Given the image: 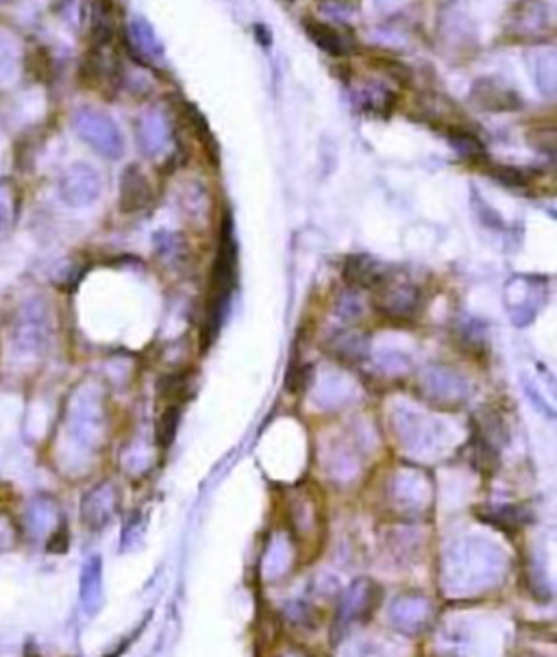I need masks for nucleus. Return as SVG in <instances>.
Listing matches in <instances>:
<instances>
[{"label": "nucleus", "mask_w": 557, "mask_h": 657, "mask_svg": "<svg viewBox=\"0 0 557 657\" xmlns=\"http://www.w3.org/2000/svg\"><path fill=\"white\" fill-rule=\"evenodd\" d=\"M236 283H238V245H236L231 218H225L216 262L212 268L207 320L203 327V349H207L218 338L225 314L229 309V301L236 290Z\"/></svg>", "instance_id": "1"}, {"label": "nucleus", "mask_w": 557, "mask_h": 657, "mask_svg": "<svg viewBox=\"0 0 557 657\" xmlns=\"http://www.w3.org/2000/svg\"><path fill=\"white\" fill-rule=\"evenodd\" d=\"M53 338V320L46 301L33 296L24 301L9 327V353L15 362H31L46 353Z\"/></svg>", "instance_id": "2"}, {"label": "nucleus", "mask_w": 557, "mask_h": 657, "mask_svg": "<svg viewBox=\"0 0 557 657\" xmlns=\"http://www.w3.org/2000/svg\"><path fill=\"white\" fill-rule=\"evenodd\" d=\"M72 125H75V132L79 133V137L83 141H88L94 150H99L103 157L118 159L123 155V150H125L123 135L114 125V121L110 116H105L103 112H99L94 107H81L75 112Z\"/></svg>", "instance_id": "3"}, {"label": "nucleus", "mask_w": 557, "mask_h": 657, "mask_svg": "<svg viewBox=\"0 0 557 657\" xmlns=\"http://www.w3.org/2000/svg\"><path fill=\"white\" fill-rule=\"evenodd\" d=\"M57 192L68 207H88L101 196V177L88 163H72L59 177Z\"/></svg>", "instance_id": "4"}, {"label": "nucleus", "mask_w": 557, "mask_h": 657, "mask_svg": "<svg viewBox=\"0 0 557 657\" xmlns=\"http://www.w3.org/2000/svg\"><path fill=\"white\" fill-rule=\"evenodd\" d=\"M379 314L388 316L390 320L406 322L417 318L420 311V290L410 283H393L390 279L379 287L375 301Z\"/></svg>", "instance_id": "5"}, {"label": "nucleus", "mask_w": 557, "mask_h": 657, "mask_svg": "<svg viewBox=\"0 0 557 657\" xmlns=\"http://www.w3.org/2000/svg\"><path fill=\"white\" fill-rule=\"evenodd\" d=\"M152 199L150 185L141 174L138 166H129L123 181H121V209L125 214H134L144 209Z\"/></svg>", "instance_id": "6"}, {"label": "nucleus", "mask_w": 557, "mask_h": 657, "mask_svg": "<svg viewBox=\"0 0 557 657\" xmlns=\"http://www.w3.org/2000/svg\"><path fill=\"white\" fill-rule=\"evenodd\" d=\"M344 279L360 287H382L390 276H386V265L371 258H349L344 265Z\"/></svg>", "instance_id": "7"}, {"label": "nucleus", "mask_w": 557, "mask_h": 657, "mask_svg": "<svg viewBox=\"0 0 557 657\" xmlns=\"http://www.w3.org/2000/svg\"><path fill=\"white\" fill-rule=\"evenodd\" d=\"M18 216V192L7 179H0V236H4Z\"/></svg>", "instance_id": "8"}, {"label": "nucleus", "mask_w": 557, "mask_h": 657, "mask_svg": "<svg viewBox=\"0 0 557 657\" xmlns=\"http://www.w3.org/2000/svg\"><path fill=\"white\" fill-rule=\"evenodd\" d=\"M18 64H20V55L15 42L9 35L0 33V86H7L15 79Z\"/></svg>", "instance_id": "9"}, {"label": "nucleus", "mask_w": 557, "mask_h": 657, "mask_svg": "<svg viewBox=\"0 0 557 657\" xmlns=\"http://www.w3.org/2000/svg\"><path fill=\"white\" fill-rule=\"evenodd\" d=\"M181 405L179 403H174V405H170L163 414H161V418H159V422H157V442L166 449V446H170V442L174 440V435H177V429H179V422H181Z\"/></svg>", "instance_id": "10"}, {"label": "nucleus", "mask_w": 557, "mask_h": 657, "mask_svg": "<svg viewBox=\"0 0 557 657\" xmlns=\"http://www.w3.org/2000/svg\"><path fill=\"white\" fill-rule=\"evenodd\" d=\"M155 251L163 262L179 263L185 258V245L174 234H159L155 238Z\"/></svg>", "instance_id": "11"}, {"label": "nucleus", "mask_w": 557, "mask_h": 657, "mask_svg": "<svg viewBox=\"0 0 557 657\" xmlns=\"http://www.w3.org/2000/svg\"><path fill=\"white\" fill-rule=\"evenodd\" d=\"M190 375L187 373H174V375H168L159 382V395L161 398H181L185 395L187 386H190Z\"/></svg>", "instance_id": "12"}, {"label": "nucleus", "mask_w": 557, "mask_h": 657, "mask_svg": "<svg viewBox=\"0 0 557 657\" xmlns=\"http://www.w3.org/2000/svg\"><path fill=\"white\" fill-rule=\"evenodd\" d=\"M309 377H311V369L309 366H303V364H294L287 373V380H285V388L287 393L292 395H300L307 384H309Z\"/></svg>", "instance_id": "13"}, {"label": "nucleus", "mask_w": 557, "mask_h": 657, "mask_svg": "<svg viewBox=\"0 0 557 657\" xmlns=\"http://www.w3.org/2000/svg\"><path fill=\"white\" fill-rule=\"evenodd\" d=\"M4 2H15V0H0V4H4Z\"/></svg>", "instance_id": "14"}]
</instances>
